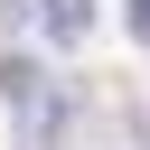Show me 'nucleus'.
I'll list each match as a JSON object with an SVG mask.
<instances>
[{
	"label": "nucleus",
	"instance_id": "7ed1b4c3",
	"mask_svg": "<svg viewBox=\"0 0 150 150\" xmlns=\"http://www.w3.org/2000/svg\"><path fill=\"white\" fill-rule=\"evenodd\" d=\"M131 38H141V47H150V0H131Z\"/></svg>",
	"mask_w": 150,
	"mask_h": 150
},
{
	"label": "nucleus",
	"instance_id": "20e7f679",
	"mask_svg": "<svg viewBox=\"0 0 150 150\" xmlns=\"http://www.w3.org/2000/svg\"><path fill=\"white\" fill-rule=\"evenodd\" d=\"M0 9H19V19H28V0H0Z\"/></svg>",
	"mask_w": 150,
	"mask_h": 150
},
{
	"label": "nucleus",
	"instance_id": "f257e3e1",
	"mask_svg": "<svg viewBox=\"0 0 150 150\" xmlns=\"http://www.w3.org/2000/svg\"><path fill=\"white\" fill-rule=\"evenodd\" d=\"M38 38L47 47H84L94 38V0H38Z\"/></svg>",
	"mask_w": 150,
	"mask_h": 150
},
{
	"label": "nucleus",
	"instance_id": "f03ea898",
	"mask_svg": "<svg viewBox=\"0 0 150 150\" xmlns=\"http://www.w3.org/2000/svg\"><path fill=\"white\" fill-rule=\"evenodd\" d=\"M47 84H56V75H47V66L28 56V47H9V56H0V94H9V103H38Z\"/></svg>",
	"mask_w": 150,
	"mask_h": 150
}]
</instances>
